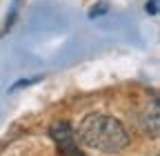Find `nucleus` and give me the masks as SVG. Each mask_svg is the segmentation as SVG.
I'll list each match as a JSON object with an SVG mask.
<instances>
[{"instance_id":"nucleus-2","label":"nucleus","mask_w":160,"mask_h":156,"mask_svg":"<svg viewBox=\"0 0 160 156\" xmlns=\"http://www.w3.org/2000/svg\"><path fill=\"white\" fill-rule=\"evenodd\" d=\"M49 136L53 138L56 147L65 156H78V145H76V132L67 121H58L49 127Z\"/></svg>"},{"instance_id":"nucleus-1","label":"nucleus","mask_w":160,"mask_h":156,"mask_svg":"<svg viewBox=\"0 0 160 156\" xmlns=\"http://www.w3.org/2000/svg\"><path fill=\"white\" fill-rule=\"evenodd\" d=\"M78 136L89 149L102 154H118L129 143V134L125 125L107 114H89L78 127Z\"/></svg>"},{"instance_id":"nucleus-4","label":"nucleus","mask_w":160,"mask_h":156,"mask_svg":"<svg viewBox=\"0 0 160 156\" xmlns=\"http://www.w3.org/2000/svg\"><path fill=\"white\" fill-rule=\"evenodd\" d=\"M156 5H158V0H151V5L147 3V11H151V13H156Z\"/></svg>"},{"instance_id":"nucleus-3","label":"nucleus","mask_w":160,"mask_h":156,"mask_svg":"<svg viewBox=\"0 0 160 156\" xmlns=\"http://www.w3.org/2000/svg\"><path fill=\"white\" fill-rule=\"evenodd\" d=\"M158 98H151V103L145 105L142 114H140V127H142L145 134H151V136H158V129H160V116H158Z\"/></svg>"}]
</instances>
